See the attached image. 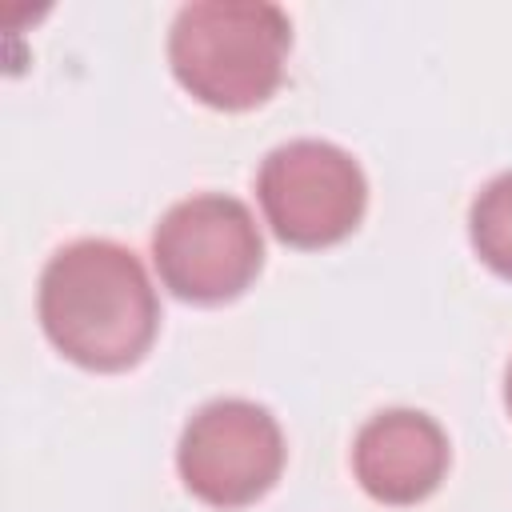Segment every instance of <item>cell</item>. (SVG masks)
<instances>
[{
    "label": "cell",
    "mask_w": 512,
    "mask_h": 512,
    "mask_svg": "<svg viewBox=\"0 0 512 512\" xmlns=\"http://www.w3.org/2000/svg\"><path fill=\"white\" fill-rule=\"evenodd\" d=\"M40 324L80 368H132L160 324L156 288L144 264L116 240H76L40 276Z\"/></svg>",
    "instance_id": "1"
},
{
    "label": "cell",
    "mask_w": 512,
    "mask_h": 512,
    "mask_svg": "<svg viewBox=\"0 0 512 512\" xmlns=\"http://www.w3.org/2000/svg\"><path fill=\"white\" fill-rule=\"evenodd\" d=\"M292 48L284 8L264 0H196L184 4L168 32V60L184 92L220 112L264 104Z\"/></svg>",
    "instance_id": "2"
},
{
    "label": "cell",
    "mask_w": 512,
    "mask_h": 512,
    "mask_svg": "<svg viewBox=\"0 0 512 512\" xmlns=\"http://www.w3.org/2000/svg\"><path fill=\"white\" fill-rule=\"evenodd\" d=\"M152 260L172 296L224 304L256 280L264 244L252 212L236 196L204 192L164 212L152 232Z\"/></svg>",
    "instance_id": "3"
},
{
    "label": "cell",
    "mask_w": 512,
    "mask_h": 512,
    "mask_svg": "<svg viewBox=\"0 0 512 512\" xmlns=\"http://www.w3.org/2000/svg\"><path fill=\"white\" fill-rule=\"evenodd\" d=\"M256 196L284 244L328 248L360 224L368 184L344 148L328 140H292L264 156Z\"/></svg>",
    "instance_id": "4"
},
{
    "label": "cell",
    "mask_w": 512,
    "mask_h": 512,
    "mask_svg": "<svg viewBox=\"0 0 512 512\" xmlns=\"http://www.w3.org/2000/svg\"><path fill=\"white\" fill-rule=\"evenodd\" d=\"M176 468L196 500L212 508H244L260 500L284 468L280 424L252 400H212L188 420Z\"/></svg>",
    "instance_id": "5"
},
{
    "label": "cell",
    "mask_w": 512,
    "mask_h": 512,
    "mask_svg": "<svg viewBox=\"0 0 512 512\" xmlns=\"http://www.w3.org/2000/svg\"><path fill=\"white\" fill-rule=\"evenodd\" d=\"M352 468L368 496L384 504H416L432 496L448 472V436L432 416L392 408L360 428Z\"/></svg>",
    "instance_id": "6"
},
{
    "label": "cell",
    "mask_w": 512,
    "mask_h": 512,
    "mask_svg": "<svg viewBox=\"0 0 512 512\" xmlns=\"http://www.w3.org/2000/svg\"><path fill=\"white\" fill-rule=\"evenodd\" d=\"M476 256L504 280H512V172L484 184L468 216Z\"/></svg>",
    "instance_id": "7"
},
{
    "label": "cell",
    "mask_w": 512,
    "mask_h": 512,
    "mask_svg": "<svg viewBox=\"0 0 512 512\" xmlns=\"http://www.w3.org/2000/svg\"><path fill=\"white\" fill-rule=\"evenodd\" d=\"M504 400H508V412H512V364H508V380H504Z\"/></svg>",
    "instance_id": "8"
}]
</instances>
